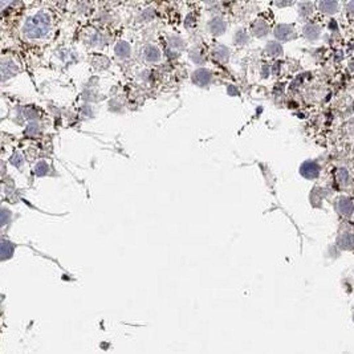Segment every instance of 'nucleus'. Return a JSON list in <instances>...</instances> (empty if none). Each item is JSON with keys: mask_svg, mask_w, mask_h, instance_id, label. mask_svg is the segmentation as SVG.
Segmentation results:
<instances>
[{"mask_svg": "<svg viewBox=\"0 0 354 354\" xmlns=\"http://www.w3.org/2000/svg\"><path fill=\"white\" fill-rule=\"evenodd\" d=\"M336 211L337 214L342 217H350L354 212V203L351 198L340 197L336 200Z\"/></svg>", "mask_w": 354, "mask_h": 354, "instance_id": "nucleus-1", "label": "nucleus"}, {"mask_svg": "<svg viewBox=\"0 0 354 354\" xmlns=\"http://www.w3.org/2000/svg\"><path fill=\"white\" fill-rule=\"evenodd\" d=\"M337 246L344 251H351L354 249V232L342 231L337 236Z\"/></svg>", "mask_w": 354, "mask_h": 354, "instance_id": "nucleus-2", "label": "nucleus"}, {"mask_svg": "<svg viewBox=\"0 0 354 354\" xmlns=\"http://www.w3.org/2000/svg\"><path fill=\"white\" fill-rule=\"evenodd\" d=\"M301 175L306 179H315L320 175V166L313 161H306L300 168Z\"/></svg>", "mask_w": 354, "mask_h": 354, "instance_id": "nucleus-3", "label": "nucleus"}, {"mask_svg": "<svg viewBox=\"0 0 354 354\" xmlns=\"http://www.w3.org/2000/svg\"><path fill=\"white\" fill-rule=\"evenodd\" d=\"M319 10L320 12H323V14L325 15H334L340 11V3H338V2H332V0L320 2Z\"/></svg>", "mask_w": 354, "mask_h": 354, "instance_id": "nucleus-4", "label": "nucleus"}, {"mask_svg": "<svg viewBox=\"0 0 354 354\" xmlns=\"http://www.w3.org/2000/svg\"><path fill=\"white\" fill-rule=\"evenodd\" d=\"M304 35L308 40H317L321 35V27L316 23H309L305 25Z\"/></svg>", "mask_w": 354, "mask_h": 354, "instance_id": "nucleus-5", "label": "nucleus"}, {"mask_svg": "<svg viewBox=\"0 0 354 354\" xmlns=\"http://www.w3.org/2000/svg\"><path fill=\"white\" fill-rule=\"evenodd\" d=\"M276 36H277V39H280V40H291L292 37H293V28L292 27H289V25H280V27H277L276 28Z\"/></svg>", "mask_w": 354, "mask_h": 354, "instance_id": "nucleus-6", "label": "nucleus"}, {"mask_svg": "<svg viewBox=\"0 0 354 354\" xmlns=\"http://www.w3.org/2000/svg\"><path fill=\"white\" fill-rule=\"evenodd\" d=\"M337 181L341 186H347L350 183V175H349V171L346 168L341 167L337 170Z\"/></svg>", "mask_w": 354, "mask_h": 354, "instance_id": "nucleus-7", "label": "nucleus"}, {"mask_svg": "<svg viewBox=\"0 0 354 354\" xmlns=\"http://www.w3.org/2000/svg\"><path fill=\"white\" fill-rule=\"evenodd\" d=\"M345 10H346V12L349 16L354 18V0L353 2H349V3H346V6H345Z\"/></svg>", "mask_w": 354, "mask_h": 354, "instance_id": "nucleus-8", "label": "nucleus"}, {"mask_svg": "<svg viewBox=\"0 0 354 354\" xmlns=\"http://www.w3.org/2000/svg\"><path fill=\"white\" fill-rule=\"evenodd\" d=\"M270 52H271V55H280L281 53L280 46H279V44H271Z\"/></svg>", "mask_w": 354, "mask_h": 354, "instance_id": "nucleus-9", "label": "nucleus"}]
</instances>
